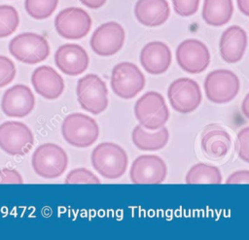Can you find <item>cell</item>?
I'll use <instances>...</instances> for the list:
<instances>
[{
    "instance_id": "obj_1",
    "label": "cell",
    "mask_w": 249,
    "mask_h": 240,
    "mask_svg": "<svg viewBox=\"0 0 249 240\" xmlns=\"http://www.w3.org/2000/svg\"><path fill=\"white\" fill-rule=\"evenodd\" d=\"M91 165L95 171L106 179L115 180L122 177L127 167V155L119 145L104 142L97 145L90 155Z\"/></svg>"
},
{
    "instance_id": "obj_2",
    "label": "cell",
    "mask_w": 249,
    "mask_h": 240,
    "mask_svg": "<svg viewBox=\"0 0 249 240\" xmlns=\"http://www.w3.org/2000/svg\"><path fill=\"white\" fill-rule=\"evenodd\" d=\"M61 133L65 141L71 146L87 148L97 140L99 127L91 117L81 113H73L63 120Z\"/></svg>"
},
{
    "instance_id": "obj_3",
    "label": "cell",
    "mask_w": 249,
    "mask_h": 240,
    "mask_svg": "<svg viewBox=\"0 0 249 240\" xmlns=\"http://www.w3.org/2000/svg\"><path fill=\"white\" fill-rule=\"evenodd\" d=\"M134 114L140 125L148 130L164 126L169 119V111L163 96L157 91H148L137 99Z\"/></svg>"
},
{
    "instance_id": "obj_4",
    "label": "cell",
    "mask_w": 249,
    "mask_h": 240,
    "mask_svg": "<svg viewBox=\"0 0 249 240\" xmlns=\"http://www.w3.org/2000/svg\"><path fill=\"white\" fill-rule=\"evenodd\" d=\"M31 163L38 176L46 179H54L65 172L68 165V156L58 145L45 143L35 150Z\"/></svg>"
},
{
    "instance_id": "obj_5",
    "label": "cell",
    "mask_w": 249,
    "mask_h": 240,
    "mask_svg": "<svg viewBox=\"0 0 249 240\" xmlns=\"http://www.w3.org/2000/svg\"><path fill=\"white\" fill-rule=\"evenodd\" d=\"M77 99L81 108L93 115L103 112L108 106V90L104 81L95 74H88L78 81Z\"/></svg>"
},
{
    "instance_id": "obj_6",
    "label": "cell",
    "mask_w": 249,
    "mask_h": 240,
    "mask_svg": "<svg viewBox=\"0 0 249 240\" xmlns=\"http://www.w3.org/2000/svg\"><path fill=\"white\" fill-rule=\"evenodd\" d=\"M10 53L18 61L36 64L44 61L50 54V46L40 34L25 32L14 37L9 44Z\"/></svg>"
},
{
    "instance_id": "obj_7",
    "label": "cell",
    "mask_w": 249,
    "mask_h": 240,
    "mask_svg": "<svg viewBox=\"0 0 249 240\" xmlns=\"http://www.w3.org/2000/svg\"><path fill=\"white\" fill-rule=\"evenodd\" d=\"M239 88V79L231 70H214L204 80L206 97L216 104L231 102L237 95Z\"/></svg>"
},
{
    "instance_id": "obj_8",
    "label": "cell",
    "mask_w": 249,
    "mask_h": 240,
    "mask_svg": "<svg viewBox=\"0 0 249 240\" xmlns=\"http://www.w3.org/2000/svg\"><path fill=\"white\" fill-rule=\"evenodd\" d=\"M145 86V77L140 69L131 62H121L114 66L111 74V88L123 98L135 97Z\"/></svg>"
},
{
    "instance_id": "obj_9",
    "label": "cell",
    "mask_w": 249,
    "mask_h": 240,
    "mask_svg": "<svg viewBox=\"0 0 249 240\" xmlns=\"http://www.w3.org/2000/svg\"><path fill=\"white\" fill-rule=\"evenodd\" d=\"M34 145L30 128L20 121L0 124V148L10 155H24Z\"/></svg>"
},
{
    "instance_id": "obj_10",
    "label": "cell",
    "mask_w": 249,
    "mask_h": 240,
    "mask_svg": "<svg viewBox=\"0 0 249 240\" xmlns=\"http://www.w3.org/2000/svg\"><path fill=\"white\" fill-rule=\"evenodd\" d=\"M171 107L180 114L194 112L201 102V90L198 84L190 78L173 81L167 90Z\"/></svg>"
},
{
    "instance_id": "obj_11",
    "label": "cell",
    "mask_w": 249,
    "mask_h": 240,
    "mask_svg": "<svg viewBox=\"0 0 249 240\" xmlns=\"http://www.w3.org/2000/svg\"><path fill=\"white\" fill-rule=\"evenodd\" d=\"M54 27L61 37L77 40L85 37L89 32L91 18L85 10L70 7L57 14L54 19Z\"/></svg>"
},
{
    "instance_id": "obj_12",
    "label": "cell",
    "mask_w": 249,
    "mask_h": 240,
    "mask_svg": "<svg viewBox=\"0 0 249 240\" xmlns=\"http://www.w3.org/2000/svg\"><path fill=\"white\" fill-rule=\"evenodd\" d=\"M178 65L190 74L203 72L210 63V52L204 43L196 39H187L176 49Z\"/></svg>"
},
{
    "instance_id": "obj_13",
    "label": "cell",
    "mask_w": 249,
    "mask_h": 240,
    "mask_svg": "<svg viewBox=\"0 0 249 240\" xmlns=\"http://www.w3.org/2000/svg\"><path fill=\"white\" fill-rule=\"evenodd\" d=\"M124 40L123 26L116 21H109L98 26L92 33L90 48L100 56H110L123 48Z\"/></svg>"
},
{
    "instance_id": "obj_14",
    "label": "cell",
    "mask_w": 249,
    "mask_h": 240,
    "mask_svg": "<svg viewBox=\"0 0 249 240\" xmlns=\"http://www.w3.org/2000/svg\"><path fill=\"white\" fill-rule=\"evenodd\" d=\"M165 162L158 155L143 154L134 159L129 170L133 184H160L166 177Z\"/></svg>"
},
{
    "instance_id": "obj_15",
    "label": "cell",
    "mask_w": 249,
    "mask_h": 240,
    "mask_svg": "<svg viewBox=\"0 0 249 240\" xmlns=\"http://www.w3.org/2000/svg\"><path fill=\"white\" fill-rule=\"evenodd\" d=\"M35 97L25 85H15L8 88L1 100V109L7 117L23 118L32 112Z\"/></svg>"
},
{
    "instance_id": "obj_16",
    "label": "cell",
    "mask_w": 249,
    "mask_h": 240,
    "mask_svg": "<svg viewBox=\"0 0 249 240\" xmlns=\"http://www.w3.org/2000/svg\"><path fill=\"white\" fill-rule=\"evenodd\" d=\"M54 61L62 73L77 76L87 70L89 55L86 50L78 44H64L56 50Z\"/></svg>"
},
{
    "instance_id": "obj_17",
    "label": "cell",
    "mask_w": 249,
    "mask_h": 240,
    "mask_svg": "<svg viewBox=\"0 0 249 240\" xmlns=\"http://www.w3.org/2000/svg\"><path fill=\"white\" fill-rule=\"evenodd\" d=\"M172 55L168 46L160 41L146 44L140 52V63L152 75L164 73L170 66Z\"/></svg>"
},
{
    "instance_id": "obj_18",
    "label": "cell",
    "mask_w": 249,
    "mask_h": 240,
    "mask_svg": "<svg viewBox=\"0 0 249 240\" xmlns=\"http://www.w3.org/2000/svg\"><path fill=\"white\" fill-rule=\"evenodd\" d=\"M31 83L35 91L49 100L58 98L64 89L62 77L53 68L47 65L39 66L33 71Z\"/></svg>"
},
{
    "instance_id": "obj_19",
    "label": "cell",
    "mask_w": 249,
    "mask_h": 240,
    "mask_svg": "<svg viewBox=\"0 0 249 240\" xmlns=\"http://www.w3.org/2000/svg\"><path fill=\"white\" fill-rule=\"evenodd\" d=\"M247 47V34L237 25L228 27L222 34L219 49L222 58L228 63L241 60Z\"/></svg>"
},
{
    "instance_id": "obj_20",
    "label": "cell",
    "mask_w": 249,
    "mask_h": 240,
    "mask_svg": "<svg viewBox=\"0 0 249 240\" xmlns=\"http://www.w3.org/2000/svg\"><path fill=\"white\" fill-rule=\"evenodd\" d=\"M136 19L149 27L163 24L170 14L166 0H138L134 7Z\"/></svg>"
},
{
    "instance_id": "obj_21",
    "label": "cell",
    "mask_w": 249,
    "mask_h": 240,
    "mask_svg": "<svg viewBox=\"0 0 249 240\" xmlns=\"http://www.w3.org/2000/svg\"><path fill=\"white\" fill-rule=\"evenodd\" d=\"M201 149L210 157L225 156L231 145V135L220 125L211 124L204 128L201 134Z\"/></svg>"
},
{
    "instance_id": "obj_22",
    "label": "cell",
    "mask_w": 249,
    "mask_h": 240,
    "mask_svg": "<svg viewBox=\"0 0 249 240\" xmlns=\"http://www.w3.org/2000/svg\"><path fill=\"white\" fill-rule=\"evenodd\" d=\"M169 132L165 126L151 133L141 125H136L131 133V139L136 148L141 151H158L162 149L168 142Z\"/></svg>"
},
{
    "instance_id": "obj_23",
    "label": "cell",
    "mask_w": 249,
    "mask_h": 240,
    "mask_svg": "<svg viewBox=\"0 0 249 240\" xmlns=\"http://www.w3.org/2000/svg\"><path fill=\"white\" fill-rule=\"evenodd\" d=\"M232 13V0H204L201 15L207 24L222 26L230 21Z\"/></svg>"
},
{
    "instance_id": "obj_24",
    "label": "cell",
    "mask_w": 249,
    "mask_h": 240,
    "mask_svg": "<svg viewBox=\"0 0 249 240\" xmlns=\"http://www.w3.org/2000/svg\"><path fill=\"white\" fill-rule=\"evenodd\" d=\"M185 181L187 184H221L222 175L214 165L196 163L190 168Z\"/></svg>"
},
{
    "instance_id": "obj_25",
    "label": "cell",
    "mask_w": 249,
    "mask_h": 240,
    "mask_svg": "<svg viewBox=\"0 0 249 240\" xmlns=\"http://www.w3.org/2000/svg\"><path fill=\"white\" fill-rule=\"evenodd\" d=\"M58 0H25L27 14L35 19H44L52 16L56 9Z\"/></svg>"
},
{
    "instance_id": "obj_26",
    "label": "cell",
    "mask_w": 249,
    "mask_h": 240,
    "mask_svg": "<svg viewBox=\"0 0 249 240\" xmlns=\"http://www.w3.org/2000/svg\"><path fill=\"white\" fill-rule=\"evenodd\" d=\"M19 23L17 10L10 5H0V38L14 33Z\"/></svg>"
},
{
    "instance_id": "obj_27",
    "label": "cell",
    "mask_w": 249,
    "mask_h": 240,
    "mask_svg": "<svg viewBox=\"0 0 249 240\" xmlns=\"http://www.w3.org/2000/svg\"><path fill=\"white\" fill-rule=\"evenodd\" d=\"M65 184H100V180L86 168H76L71 170L66 178Z\"/></svg>"
},
{
    "instance_id": "obj_28",
    "label": "cell",
    "mask_w": 249,
    "mask_h": 240,
    "mask_svg": "<svg viewBox=\"0 0 249 240\" xmlns=\"http://www.w3.org/2000/svg\"><path fill=\"white\" fill-rule=\"evenodd\" d=\"M16 76L14 62L7 56L0 55V87L9 85Z\"/></svg>"
},
{
    "instance_id": "obj_29",
    "label": "cell",
    "mask_w": 249,
    "mask_h": 240,
    "mask_svg": "<svg viewBox=\"0 0 249 240\" xmlns=\"http://www.w3.org/2000/svg\"><path fill=\"white\" fill-rule=\"evenodd\" d=\"M248 139H249V127H244L238 132L236 137V142H235V150H236L237 155L244 162H249Z\"/></svg>"
},
{
    "instance_id": "obj_30",
    "label": "cell",
    "mask_w": 249,
    "mask_h": 240,
    "mask_svg": "<svg viewBox=\"0 0 249 240\" xmlns=\"http://www.w3.org/2000/svg\"><path fill=\"white\" fill-rule=\"evenodd\" d=\"M173 9L181 17H190L196 13L199 0H172Z\"/></svg>"
},
{
    "instance_id": "obj_31",
    "label": "cell",
    "mask_w": 249,
    "mask_h": 240,
    "mask_svg": "<svg viewBox=\"0 0 249 240\" xmlns=\"http://www.w3.org/2000/svg\"><path fill=\"white\" fill-rule=\"evenodd\" d=\"M21 175L16 169H0V184H22Z\"/></svg>"
},
{
    "instance_id": "obj_32",
    "label": "cell",
    "mask_w": 249,
    "mask_h": 240,
    "mask_svg": "<svg viewBox=\"0 0 249 240\" xmlns=\"http://www.w3.org/2000/svg\"><path fill=\"white\" fill-rule=\"evenodd\" d=\"M226 183L227 184H248L249 183V171L248 170L235 171L229 176Z\"/></svg>"
},
{
    "instance_id": "obj_33",
    "label": "cell",
    "mask_w": 249,
    "mask_h": 240,
    "mask_svg": "<svg viewBox=\"0 0 249 240\" xmlns=\"http://www.w3.org/2000/svg\"><path fill=\"white\" fill-rule=\"evenodd\" d=\"M80 2L88 8L98 9L105 4L106 0H80Z\"/></svg>"
},
{
    "instance_id": "obj_34",
    "label": "cell",
    "mask_w": 249,
    "mask_h": 240,
    "mask_svg": "<svg viewBox=\"0 0 249 240\" xmlns=\"http://www.w3.org/2000/svg\"><path fill=\"white\" fill-rule=\"evenodd\" d=\"M237 5L243 15H249V0H237Z\"/></svg>"
},
{
    "instance_id": "obj_35",
    "label": "cell",
    "mask_w": 249,
    "mask_h": 240,
    "mask_svg": "<svg viewBox=\"0 0 249 240\" xmlns=\"http://www.w3.org/2000/svg\"><path fill=\"white\" fill-rule=\"evenodd\" d=\"M248 97L249 95L247 94L245 97H244V100L242 102V105H241V111L243 113V115L248 118L249 117V114H248Z\"/></svg>"
}]
</instances>
